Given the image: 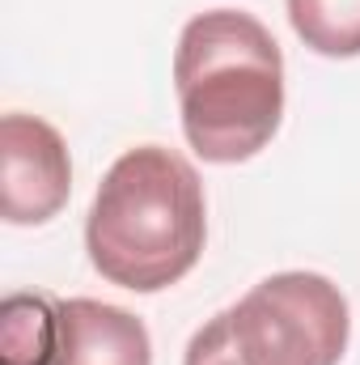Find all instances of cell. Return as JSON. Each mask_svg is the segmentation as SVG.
Returning <instances> with one entry per match:
<instances>
[{
  "mask_svg": "<svg viewBox=\"0 0 360 365\" xmlns=\"http://www.w3.org/2000/svg\"><path fill=\"white\" fill-rule=\"evenodd\" d=\"M246 365H339L348 353V297L322 272H275L229 306Z\"/></svg>",
  "mask_w": 360,
  "mask_h": 365,
  "instance_id": "obj_3",
  "label": "cell"
},
{
  "mask_svg": "<svg viewBox=\"0 0 360 365\" xmlns=\"http://www.w3.org/2000/svg\"><path fill=\"white\" fill-rule=\"evenodd\" d=\"M73 195L64 136L38 115L0 119V217L9 225H47Z\"/></svg>",
  "mask_w": 360,
  "mask_h": 365,
  "instance_id": "obj_4",
  "label": "cell"
},
{
  "mask_svg": "<svg viewBox=\"0 0 360 365\" xmlns=\"http://www.w3.org/2000/svg\"><path fill=\"white\" fill-rule=\"evenodd\" d=\"M174 90L186 145L212 166L263 153L284 119V56L271 30L242 9H212L182 26Z\"/></svg>",
  "mask_w": 360,
  "mask_h": 365,
  "instance_id": "obj_1",
  "label": "cell"
},
{
  "mask_svg": "<svg viewBox=\"0 0 360 365\" xmlns=\"http://www.w3.org/2000/svg\"><path fill=\"white\" fill-rule=\"evenodd\" d=\"M208 204L195 166L162 145L127 149L97 187L85 221L90 264L119 289L162 293L203 255Z\"/></svg>",
  "mask_w": 360,
  "mask_h": 365,
  "instance_id": "obj_2",
  "label": "cell"
},
{
  "mask_svg": "<svg viewBox=\"0 0 360 365\" xmlns=\"http://www.w3.org/2000/svg\"><path fill=\"white\" fill-rule=\"evenodd\" d=\"M60 365H153L149 327L110 302H60Z\"/></svg>",
  "mask_w": 360,
  "mask_h": 365,
  "instance_id": "obj_5",
  "label": "cell"
},
{
  "mask_svg": "<svg viewBox=\"0 0 360 365\" xmlns=\"http://www.w3.org/2000/svg\"><path fill=\"white\" fill-rule=\"evenodd\" d=\"M288 21L297 38L327 60L360 56V0H288Z\"/></svg>",
  "mask_w": 360,
  "mask_h": 365,
  "instance_id": "obj_7",
  "label": "cell"
},
{
  "mask_svg": "<svg viewBox=\"0 0 360 365\" xmlns=\"http://www.w3.org/2000/svg\"><path fill=\"white\" fill-rule=\"evenodd\" d=\"M182 365H246L238 357V344H233V331H229V310H221L216 319H208L191 336Z\"/></svg>",
  "mask_w": 360,
  "mask_h": 365,
  "instance_id": "obj_8",
  "label": "cell"
},
{
  "mask_svg": "<svg viewBox=\"0 0 360 365\" xmlns=\"http://www.w3.org/2000/svg\"><path fill=\"white\" fill-rule=\"evenodd\" d=\"M0 365H60V302L9 293L0 310Z\"/></svg>",
  "mask_w": 360,
  "mask_h": 365,
  "instance_id": "obj_6",
  "label": "cell"
}]
</instances>
